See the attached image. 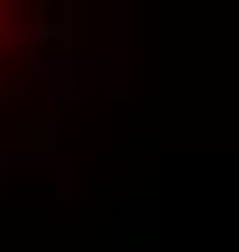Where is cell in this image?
<instances>
[{"instance_id":"obj_1","label":"cell","mask_w":239,"mask_h":252,"mask_svg":"<svg viewBox=\"0 0 239 252\" xmlns=\"http://www.w3.org/2000/svg\"><path fill=\"white\" fill-rule=\"evenodd\" d=\"M6 32H13V0H0V44H6Z\"/></svg>"}]
</instances>
